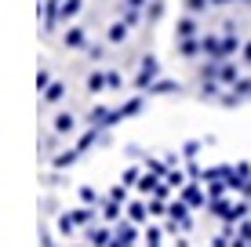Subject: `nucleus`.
<instances>
[{
  "label": "nucleus",
  "mask_w": 251,
  "mask_h": 247,
  "mask_svg": "<svg viewBox=\"0 0 251 247\" xmlns=\"http://www.w3.org/2000/svg\"><path fill=\"white\" fill-rule=\"evenodd\" d=\"M160 15H164V0H153V4L146 7V19H150V22H157Z\"/></svg>",
  "instance_id": "nucleus-9"
},
{
  "label": "nucleus",
  "mask_w": 251,
  "mask_h": 247,
  "mask_svg": "<svg viewBox=\"0 0 251 247\" xmlns=\"http://www.w3.org/2000/svg\"><path fill=\"white\" fill-rule=\"evenodd\" d=\"M62 95H66V84H51V88L44 91V102H58Z\"/></svg>",
  "instance_id": "nucleus-8"
},
{
  "label": "nucleus",
  "mask_w": 251,
  "mask_h": 247,
  "mask_svg": "<svg viewBox=\"0 0 251 247\" xmlns=\"http://www.w3.org/2000/svg\"><path fill=\"white\" fill-rule=\"evenodd\" d=\"M240 55H244V62L251 66V40H248V44H244V47H240Z\"/></svg>",
  "instance_id": "nucleus-17"
},
{
  "label": "nucleus",
  "mask_w": 251,
  "mask_h": 247,
  "mask_svg": "<svg viewBox=\"0 0 251 247\" xmlns=\"http://www.w3.org/2000/svg\"><path fill=\"white\" fill-rule=\"evenodd\" d=\"M66 47H84V29H66Z\"/></svg>",
  "instance_id": "nucleus-5"
},
{
  "label": "nucleus",
  "mask_w": 251,
  "mask_h": 247,
  "mask_svg": "<svg viewBox=\"0 0 251 247\" xmlns=\"http://www.w3.org/2000/svg\"><path fill=\"white\" fill-rule=\"evenodd\" d=\"M76 153H80V149H69V153H58V157H55V167H69V164H73V160H76Z\"/></svg>",
  "instance_id": "nucleus-11"
},
{
  "label": "nucleus",
  "mask_w": 251,
  "mask_h": 247,
  "mask_svg": "<svg viewBox=\"0 0 251 247\" xmlns=\"http://www.w3.org/2000/svg\"><path fill=\"white\" fill-rule=\"evenodd\" d=\"M153 95H168V91H178V84H171V80H160V84H153Z\"/></svg>",
  "instance_id": "nucleus-12"
},
{
  "label": "nucleus",
  "mask_w": 251,
  "mask_h": 247,
  "mask_svg": "<svg viewBox=\"0 0 251 247\" xmlns=\"http://www.w3.org/2000/svg\"><path fill=\"white\" fill-rule=\"evenodd\" d=\"M146 4V0H127V7H142Z\"/></svg>",
  "instance_id": "nucleus-18"
},
{
  "label": "nucleus",
  "mask_w": 251,
  "mask_h": 247,
  "mask_svg": "<svg viewBox=\"0 0 251 247\" xmlns=\"http://www.w3.org/2000/svg\"><path fill=\"white\" fill-rule=\"evenodd\" d=\"M102 88H109V76L91 73V76H88V91H102Z\"/></svg>",
  "instance_id": "nucleus-6"
},
{
  "label": "nucleus",
  "mask_w": 251,
  "mask_h": 247,
  "mask_svg": "<svg viewBox=\"0 0 251 247\" xmlns=\"http://www.w3.org/2000/svg\"><path fill=\"white\" fill-rule=\"evenodd\" d=\"M157 73H160V62H157V55H146V58H142V69H138V76H135V84H138V88H153Z\"/></svg>",
  "instance_id": "nucleus-1"
},
{
  "label": "nucleus",
  "mask_w": 251,
  "mask_h": 247,
  "mask_svg": "<svg viewBox=\"0 0 251 247\" xmlns=\"http://www.w3.org/2000/svg\"><path fill=\"white\" fill-rule=\"evenodd\" d=\"M193 33H197V22H193V19H178V40H182V37H193Z\"/></svg>",
  "instance_id": "nucleus-7"
},
{
  "label": "nucleus",
  "mask_w": 251,
  "mask_h": 247,
  "mask_svg": "<svg viewBox=\"0 0 251 247\" xmlns=\"http://www.w3.org/2000/svg\"><path fill=\"white\" fill-rule=\"evenodd\" d=\"M73 127H76V120H73L69 113H58V116H55V135H69Z\"/></svg>",
  "instance_id": "nucleus-3"
},
{
  "label": "nucleus",
  "mask_w": 251,
  "mask_h": 247,
  "mask_svg": "<svg viewBox=\"0 0 251 247\" xmlns=\"http://www.w3.org/2000/svg\"><path fill=\"white\" fill-rule=\"evenodd\" d=\"M207 4H211V0H186V7H189V11H204Z\"/></svg>",
  "instance_id": "nucleus-16"
},
{
  "label": "nucleus",
  "mask_w": 251,
  "mask_h": 247,
  "mask_svg": "<svg viewBox=\"0 0 251 247\" xmlns=\"http://www.w3.org/2000/svg\"><path fill=\"white\" fill-rule=\"evenodd\" d=\"M244 4H251V0H244Z\"/></svg>",
  "instance_id": "nucleus-20"
},
{
  "label": "nucleus",
  "mask_w": 251,
  "mask_h": 247,
  "mask_svg": "<svg viewBox=\"0 0 251 247\" xmlns=\"http://www.w3.org/2000/svg\"><path fill=\"white\" fill-rule=\"evenodd\" d=\"M237 47H240V40H237V37H226V40H222V55H233Z\"/></svg>",
  "instance_id": "nucleus-13"
},
{
  "label": "nucleus",
  "mask_w": 251,
  "mask_h": 247,
  "mask_svg": "<svg viewBox=\"0 0 251 247\" xmlns=\"http://www.w3.org/2000/svg\"><path fill=\"white\" fill-rule=\"evenodd\" d=\"M127 29H131L127 22H113V25H109V44H124V40H127Z\"/></svg>",
  "instance_id": "nucleus-2"
},
{
  "label": "nucleus",
  "mask_w": 251,
  "mask_h": 247,
  "mask_svg": "<svg viewBox=\"0 0 251 247\" xmlns=\"http://www.w3.org/2000/svg\"><path fill=\"white\" fill-rule=\"evenodd\" d=\"M76 11H80V0H62V7H58V19L66 22V19H73Z\"/></svg>",
  "instance_id": "nucleus-4"
},
{
  "label": "nucleus",
  "mask_w": 251,
  "mask_h": 247,
  "mask_svg": "<svg viewBox=\"0 0 251 247\" xmlns=\"http://www.w3.org/2000/svg\"><path fill=\"white\" fill-rule=\"evenodd\" d=\"M95 138H99V131H95V127H91V131H88V135H84V138H80V146H76V149L84 153L88 146H95Z\"/></svg>",
  "instance_id": "nucleus-14"
},
{
  "label": "nucleus",
  "mask_w": 251,
  "mask_h": 247,
  "mask_svg": "<svg viewBox=\"0 0 251 247\" xmlns=\"http://www.w3.org/2000/svg\"><path fill=\"white\" fill-rule=\"evenodd\" d=\"M219 80H226V84H237L240 76H237V66H222L219 69Z\"/></svg>",
  "instance_id": "nucleus-10"
},
{
  "label": "nucleus",
  "mask_w": 251,
  "mask_h": 247,
  "mask_svg": "<svg viewBox=\"0 0 251 247\" xmlns=\"http://www.w3.org/2000/svg\"><path fill=\"white\" fill-rule=\"evenodd\" d=\"M211 4H229V0H211Z\"/></svg>",
  "instance_id": "nucleus-19"
},
{
  "label": "nucleus",
  "mask_w": 251,
  "mask_h": 247,
  "mask_svg": "<svg viewBox=\"0 0 251 247\" xmlns=\"http://www.w3.org/2000/svg\"><path fill=\"white\" fill-rule=\"evenodd\" d=\"M51 88V76H48V69H40L37 73V91H48Z\"/></svg>",
  "instance_id": "nucleus-15"
}]
</instances>
